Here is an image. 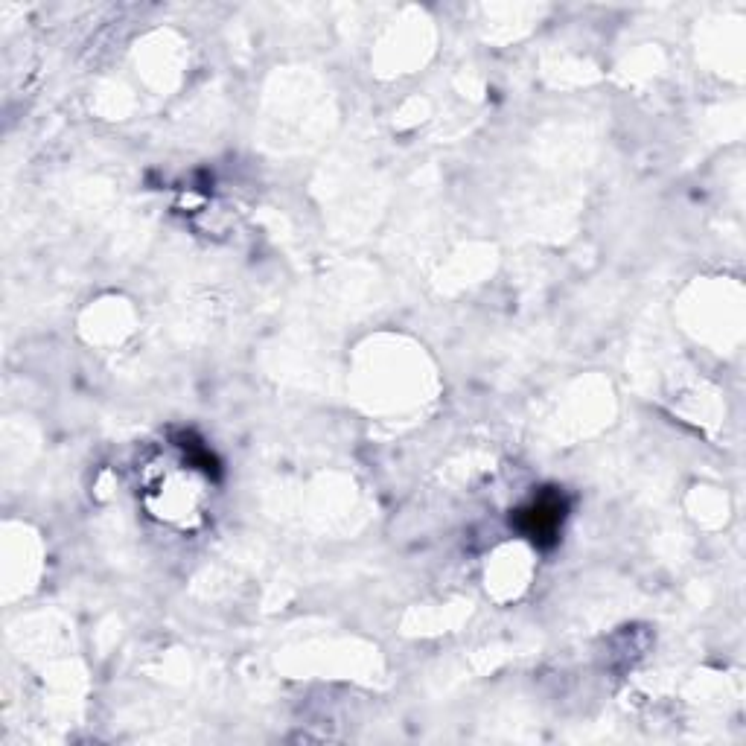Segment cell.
Instances as JSON below:
<instances>
[{"instance_id": "cell-1", "label": "cell", "mask_w": 746, "mask_h": 746, "mask_svg": "<svg viewBox=\"0 0 746 746\" xmlns=\"http://www.w3.org/2000/svg\"><path fill=\"white\" fill-rule=\"evenodd\" d=\"M525 516H528L525 531H528L534 540H540V537H554L557 528H560V522H563V505H560L557 496H545V499H537L531 508L525 510Z\"/></svg>"}]
</instances>
